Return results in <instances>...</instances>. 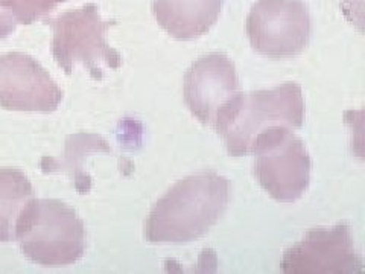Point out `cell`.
<instances>
[{"instance_id": "cell-11", "label": "cell", "mask_w": 365, "mask_h": 274, "mask_svg": "<svg viewBox=\"0 0 365 274\" xmlns=\"http://www.w3.org/2000/svg\"><path fill=\"white\" fill-rule=\"evenodd\" d=\"M36 198L28 176L14 168H0V243L14 241L16 224Z\"/></svg>"}, {"instance_id": "cell-1", "label": "cell", "mask_w": 365, "mask_h": 274, "mask_svg": "<svg viewBox=\"0 0 365 274\" xmlns=\"http://www.w3.org/2000/svg\"><path fill=\"white\" fill-rule=\"evenodd\" d=\"M230 200V181L204 171L178 180L153 208L145 223L151 244L197 241L218 223Z\"/></svg>"}, {"instance_id": "cell-12", "label": "cell", "mask_w": 365, "mask_h": 274, "mask_svg": "<svg viewBox=\"0 0 365 274\" xmlns=\"http://www.w3.org/2000/svg\"><path fill=\"white\" fill-rule=\"evenodd\" d=\"M64 2L66 0H13V8L19 23L31 25L49 16L56 6Z\"/></svg>"}, {"instance_id": "cell-4", "label": "cell", "mask_w": 365, "mask_h": 274, "mask_svg": "<svg viewBox=\"0 0 365 274\" xmlns=\"http://www.w3.org/2000/svg\"><path fill=\"white\" fill-rule=\"evenodd\" d=\"M48 23L53 31V60L67 75L83 66L91 78L102 81L106 68L118 71L122 66V55L107 41L114 20L102 19L95 4L67 11Z\"/></svg>"}, {"instance_id": "cell-3", "label": "cell", "mask_w": 365, "mask_h": 274, "mask_svg": "<svg viewBox=\"0 0 365 274\" xmlns=\"http://www.w3.org/2000/svg\"><path fill=\"white\" fill-rule=\"evenodd\" d=\"M14 241L32 264L48 268L73 265L87 248L84 221L60 200L34 198L16 224Z\"/></svg>"}, {"instance_id": "cell-2", "label": "cell", "mask_w": 365, "mask_h": 274, "mask_svg": "<svg viewBox=\"0 0 365 274\" xmlns=\"http://www.w3.org/2000/svg\"><path fill=\"white\" fill-rule=\"evenodd\" d=\"M302 87L284 83L267 90L239 93L215 127L227 153L233 157L251 154L256 137L271 127L302 128L304 123Z\"/></svg>"}, {"instance_id": "cell-13", "label": "cell", "mask_w": 365, "mask_h": 274, "mask_svg": "<svg viewBox=\"0 0 365 274\" xmlns=\"http://www.w3.org/2000/svg\"><path fill=\"white\" fill-rule=\"evenodd\" d=\"M19 21L14 14L13 0H0V40L8 39L16 31Z\"/></svg>"}, {"instance_id": "cell-9", "label": "cell", "mask_w": 365, "mask_h": 274, "mask_svg": "<svg viewBox=\"0 0 365 274\" xmlns=\"http://www.w3.org/2000/svg\"><path fill=\"white\" fill-rule=\"evenodd\" d=\"M64 93L49 72L25 52L0 55V107L11 111L52 113Z\"/></svg>"}, {"instance_id": "cell-8", "label": "cell", "mask_w": 365, "mask_h": 274, "mask_svg": "<svg viewBox=\"0 0 365 274\" xmlns=\"http://www.w3.org/2000/svg\"><path fill=\"white\" fill-rule=\"evenodd\" d=\"M239 93L236 67L225 54L200 56L185 75L186 106L201 123L213 130Z\"/></svg>"}, {"instance_id": "cell-10", "label": "cell", "mask_w": 365, "mask_h": 274, "mask_svg": "<svg viewBox=\"0 0 365 274\" xmlns=\"http://www.w3.org/2000/svg\"><path fill=\"white\" fill-rule=\"evenodd\" d=\"M224 0H153L158 25L177 40H195L218 20Z\"/></svg>"}, {"instance_id": "cell-7", "label": "cell", "mask_w": 365, "mask_h": 274, "mask_svg": "<svg viewBox=\"0 0 365 274\" xmlns=\"http://www.w3.org/2000/svg\"><path fill=\"white\" fill-rule=\"evenodd\" d=\"M280 270L287 274H362L364 260L351 227L338 223L307 232L284 251Z\"/></svg>"}, {"instance_id": "cell-6", "label": "cell", "mask_w": 365, "mask_h": 274, "mask_svg": "<svg viewBox=\"0 0 365 274\" xmlns=\"http://www.w3.org/2000/svg\"><path fill=\"white\" fill-rule=\"evenodd\" d=\"M253 49L268 59L300 55L311 41L312 20L303 0H257L247 17Z\"/></svg>"}, {"instance_id": "cell-5", "label": "cell", "mask_w": 365, "mask_h": 274, "mask_svg": "<svg viewBox=\"0 0 365 274\" xmlns=\"http://www.w3.org/2000/svg\"><path fill=\"white\" fill-rule=\"evenodd\" d=\"M255 154V176L268 196L279 203L300 200L311 185L312 162L304 142L288 127H271L259 134Z\"/></svg>"}]
</instances>
